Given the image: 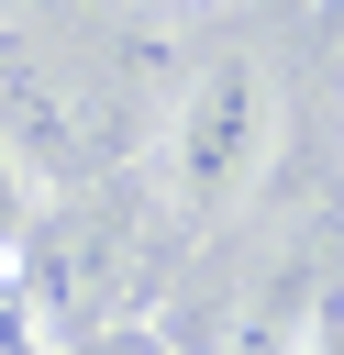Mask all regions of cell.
Returning a JSON list of instances; mask_svg holds the SVG:
<instances>
[{"mask_svg": "<svg viewBox=\"0 0 344 355\" xmlns=\"http://www.w3.org/2000/svg\"><path fill=\"white\" fill-rule=\"evenodd\" d=\"M266 155H277V78H266V55H244V44L200 55L166 89V122H155V189H166V211H189V222L233 211L266 178Z\"/></svg>", "mask_w": 344, "mask_h": 355, "instance_id": "1", "label": "cell"}, {"mask_svg": "<svg viewBox=\"0 0 344 355\" xmlns=\"http://www.w3.org/2000/svg\"><path fill=\"white\" fill-rule=\"evenodd\" d=\"M33 222H44V178H33V166H22L11 144H0V266H11L22 244H33Z\"/></svg>", "mask_w": 344, "mask_h": 355, "instance_id": "2", "label": "cell"}, {"mask_svg": "<svg viewBox=\"0 0 344 355\" xmlns=\"http://www.w3.org/2000/svg\"><path fill=\"white\" fill-rule=\"evenodd\" d=\"M22 100L44 111V100H100V89H44V78H33ZM55 133H67V155H100V122H67V111H55Z\"/></svg>", "mask_w": 344, "mask_h": 355, "instance_id": "3", "label": "cell"}, {"mask_svg": "<svg viewBox=\"0 0 344 355\" xmlns=\"http://www.w3.org/2000/svg\"><path fill=\"white\" fill-rule=\"evenodd\" d=\"M289 355H344V288H333V300L300 322V344H289Z\"/></svg>", "mask_w": 344, "mask_h": 355, "instance_id": "4", "label": "cell"}, {"mask_svg": "<svg viewBox=\"0 0 344 355\" xmlns=\"http://www.w3.org/2000/svg\"><path fill=\"white\" fill-rule=\"evenodd\" d=\"M166 11H200V0H166Z\"/></svg>", "mask_w": 344, "mask_h": 355, "instance_id": "5", "label": "cell"}]
</instances>
